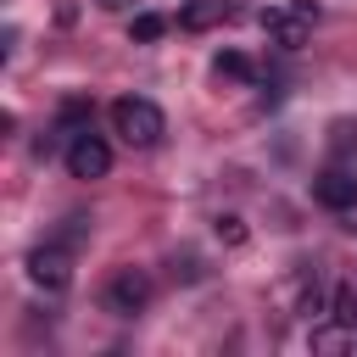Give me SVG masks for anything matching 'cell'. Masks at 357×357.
<instances>
[{
  "instance_id": "6da1fadb",
  "label": "cell",
  "mask_w": 357,
  "mask_h": 357,
  "mask_svg": "<svg viewBox=\"0 0 357 357\" xmlns=\"http://www.w3.org/2000/svg\"><path fill=\"white\" fill-rule=\"evenodd\" d=\"M112 128H117L128 145H156V139L167 134V117H162L156 100H145V95H123V100H112Z\"/></svg>"
},
{
  "instance_id": "7a4b0ae2",
  "label": "cell",
  "mask_w": 357,
  "mask_h": 357,
  "mask_svg": "<svg viewBox=\"0 0 357 357\" xmlns=\"http://www.w3.org/2000/svg\"><path fill=\"white\" fill-rule=\"evenodd\" d=\"M312 22H318V6L312 0H284V6H268L262 11V33L279 50H301L307 33H312Z\"/></svg>"
},
{
  "instance_id": "3957f363",
  "label": "cell",
  "mask_w": 357,
  "mask_h": 357,
  "mask_svg": "<svg viewBox=\"0 0 357 357\" xmlns=\"http://www.w3.org/2000/svg\"><path fill=\"white\" fill-rule=\"evenodd\" d=\"M145 301H151V279H145V268H117L112 284H106V312L134 318V312H145Z\"/></svg>"
},
{
  "instance_id": "277c9868",
  "label": "cell",
  "mask_w": 357,
  "mask_h": 357,
  "mask_svg": "<svg viewBox=\"0 0 357 357\" xmlns=\"http://www.w3.org/2000/svg\"><path fill=\"white\" fill-rule=\"evenodd\" d=\"M67 173H73V178H106V173H112V151H106V139H95L89 128L73 134V145H67Z\"/></svg>"
},
{
  "instance_id": "5b68a950",
  "label": "cell",
  "mask_w": 357,
  "mask_h": 357,
  "mask_svg": "<svg viewBox=\"0 0 357 357\" xmlns=\"http://www.w3.org/2000/svg\"><path fill=\"white\" fill-rule=\"evenodd\" d=\"M28 279L56 296V290H67V279H73V257H67L61 245H39V251H28Z\"/></svg>"
},
{
  "instance_id": "8992f818",
  "label": "cell",
  "mask_w": 357,
  "mask_h": 357,
  "mask_svg": "<svg viewBox=\"0 0 357 357\" xmlns=\"http://www.w3.org/2000/svg\"><path fill=\"white\" fill-rule=\"evenodd\" d=\"M312 201H318V206H329V212L357 206V173H346V167L318 173V178H312Z\"/></svg>"
},
{
  "instance_id": "52a82bcc",
  "label": "cell",
  "mask_w": 357,
  "mask_h": 357,
  "mask_svg": "<svg viewBox=\"0 0 357 357\" xmlns=\"http://www.w3.org/2000/svg\"><path fill=\"white\" fill-rule=\"evenodd\" d=\"M223 17H229V6H223V0H184L178 28H184V33H206V28H218Z\"/></svg>"
},
{
  "instance_id": "ba28073f",
  "label": "cell",
  "mask_w": 357,
  "mask_h": 357,
  "mask_svg": "<svg viewBox=\"0 0 357 357\" xmlns=\"http://www.w3.org/2000/svg\"><path fill=\"white\" fill-rule=\"evenodd\" d=\"M212 73H218V78H234V84H251V78H257L251 56H240V50H218V56H212Z\"/></svg>"
},
{
  "instance_id": "9c48e42d",
  "label": "cell",
  "mask_w": 357,
  "mask_h": 357,
  "mask_svg": "<svg viewBox=\"0 0 357 357\" xmlns=\"http://www.w3.org/2000/svg\"><path fill=\"white\" fill-rule=\"evenodd\" d=\"M162 33H167V17H156V11H139V17L128 22V39H139V45H145V39H162Z\"/></svg>"
},
{
  "instance_id": "30bf717a",
  "label": "cell",
  "mask_w": 357,
  "mask_h": 357,
  "mask_svg": "<svg viewBox=\"0 0 357 357\" xmlns=\"http://www.w3.org/2000/svg\"><path fill=\"white\" fill-rule=\"evenodd\" d=\"M335 324H357V290L351 284H335V307H329Z\"/></svg>"
},
{
  "instance_id": "8fae6325",
  "label": "cell",
  "mask_w": 357,
  "mask_h": 357,
  "mask_svg": "<svg viewBox=\"0 0 357 357\" xmlns=\"http://www.w3.org/2000/svg\"><path fill=\"white\" fill-rule=\"evenodd\" d=\"M218 240H223V245H245V223H240L234 212H223V218H218Z\"/></svg>"
},
{
  "instance_id": "7c38bea8",
  "label": "cell",
  "mask_w": 357,
  "mask_h": 357,
  "mask_svg": "<svg viewBox=\"0 0 357 357\" xmlns=\"http://www.w3.org/2000/svg\"><path fill=\"white\" fill-rule=\"evenodd\" d=\"M335 145H340V151H346V145H357V128H351V123H340V128H335Z\"/></svg>"
},
{
  "instance_id": "4fadbf2b",
  "label": "cell",
  "mask_w": 357,
  "mask_h": 357,
  "mask_svg": "<svg viewBox=\"0 0 357 357\" xmlns=\"http://www.w3.org/2000/svg\"><path fill=\"white\" fill-rule=\"evenodd\" d=\"M100 6H123V0H100Z\"/></svg>"
}]
</instances>
